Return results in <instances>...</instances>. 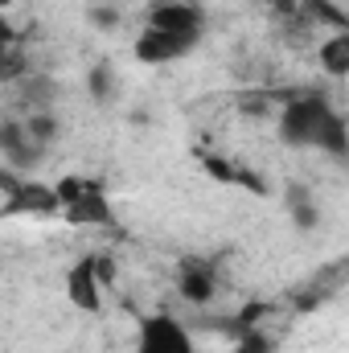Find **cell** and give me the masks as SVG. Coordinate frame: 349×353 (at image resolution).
<instances>
[{
  "label": "cell",
  "instance_id": "1",
  "mask_svg": "<svg viewBox=\"0 0 349 353\" xmlns=\"http://www.w3.org/2000/svg\"><path fill=\"white\" fill-rule=\"evenodd\" d=\"M329 115H333V107L321 94H300L279 111V140L292 148H317Z\"/></svg>",
  "mask_w": 349,
  "mask_h": 353
},
{
  "label": "cell",
  "instance_id": "2",
  "mask_svg": "<svg viewBox=\"0 0 349 353\" xmlns=\"http://www.w3.org/2000/svg\"><path fill=\"white\" fill-rule=\"evenodd\" d=\"M136 353H197L189 329L173 312H148L136 333Z\"/></svg>",
  "mask_w": 349,
  "mask_h": 353
},
{
  "label": "cell",
  "instance_id": "3",
  "mask_svg": "<svg viewBox=\"0 0 349 353\" xmlns=\"http://www.w3.org/2000/svg\"><path fill=\"white\" fill-rule=\"evenodd\" d=\"M148 25L165 29L173 37H185V41H197L201 29H206V12L189 0H161V4L148 8Z\"/></svg>",
  "mask_w": 349,
  "mask_h": 353
},
{
  "label": "cell",
  "instance_id": "4",
  "mask_svg": "<svg viewBox=\"0 0 349 353\" xmlns=\"http://www.w3.org/2000/svg\"><path fill=\"white\" fill-rule=\"evenodd\" d=\"M189 50H193V41L173 37V33H165V29H152V25H144L140 37H136V46H132L136 62H144V66H169L177 58H185Z\"/></svg>",
  "mask_w": 349,
  "mask_h": 353
},
{
  "label": "cell",
  "instance_id": "5",
  "mask_svg": "<svg viewBox=\"0 0 349 353\" xmlns=\"http://www.w3.org/2000/svg\"><path fill=\"white\" fill-rule=\"evenodd\" d=\"M103 283H99V275H94V255H83V259H74L70 271H66V300L79 308V312H99L103 308Z\"/></svg>",
  "mask_w": 349,
  "mask_h": 353
},
{
  "label": "cell",
  "instance_id": "6",
  "mask_svg": "<svg viewBox=\"0 0 349 353\" xmlns=\"http://www.w3.org/2000/svg\"><path fill=\"white\" fill-rule=\"evenodd\" d=\"M0 152H4V161H8V169H33V161L46 152L33 136H29V128H25V119H4L0 123Z\"/></svg>",
  "mask_w": 349,
  "mask_h": 353
},
{
  "label": "cell",
  "instance_id": "7",
  "mask_svg": "<svg viewBox=\"0 0 349 353\" xmlns=\"http://www.w3.org/2000/svg\"><path fill=\"white\" fill-rule=\"evenodd\" d=\"M177 292H181V300H185V304L206 308V304L218 296V275H214V267L185 263L181 271H177Z\"/></svg>",
  "mask_w": 349,
  "mask_h": 353
},
{
  "label": "cell",
  "instance_id": "8",
  "mask_svg": "<svg viewBox=\"0 0 349 353\" xmlns=\"http://www.w3.org/2000/svg\"><path fill=\"white\" fill-rule=\"evenodd\" d=\"M317 66H321V74H329V79H349V29L329 33V37L317 46Z\"/></svg>",
  "mask_w": 349,
  "mask_h": 353
},
{
  "label": "cell",
  "instance_id": "9",
  "mask_svg": "<svg viewBox=\"0 0 349 353\" xmlns=\"http://www.w3.org/2000/svg\"><path fill=\"white\" fill-rule=\"evenodd\" d=\"M66 222H74V226H107L111 222V205H107V197L99 189H90L83 201H74L66 210Z\"/></svg>",
  "mask_w": 349,
  "mask_h": 353
},
{
  "label": "cell",
  "instance_id": "10",
  "mask_svg": "<svg viewBox=\"0 0 349 353\" xmlns=\"http://www.w3.org/2000/svg\"><path fill=\"white\" fill-rule=\"evenodd\" d=\"M288 218H292V226L304 230V234L321 226V210H317V201L308 197V189H292V193H288Z\"/></svg>",
  "mask_w": 349,
  "mask_h": 353
},
{
  "label": "cell",
  "instance_id": "11",
  "mask_svg": "<svg viewBox=\"0 0 349 353\" xmlns=\"http://www.w3.org/2000/svg\"><path fill=\"white\" fill-rule=\"evenodd\" d=\"M317 148H325V152H329V157H337V161H349V123L337 115V111L329 115V123H325V132H321Z\"/></svg>",
  "mask_w": 349,
  "mask_h": 353
},
{
  "label": "cell",
  "instance_id": "12",
  "mask_svg": "<svg viewBox=\"0 0 349 353\" xmlns=\"http://www.w3.org/2000/svg\"><path fill=\"white\" fill-rule=\"evenodd\" d=\"M87 90H90V99H94L99 107L115 103V90H119V79H115V70H111L107 62L90 66V70H87Z\"/></svg>",
  "mask_w": 349,
  "mask_h": 353
},
{
  "label": "cell",
  "instance_id": "13",
  "mask_svg": "<svg viewBox=\"0 0 349 353\" xmlns=\"http://www.w3.org/2000/svg\"><path fill=\"white\" fill-rule=\"evenodd\" d=\"M25 128H29V136H33L41 148H50V144L58 140V132H62L58 119H54V111H29V115H25Z\"/></svg>",
  "mask_w": 349,
  "mask_h": 353
},
{
  "label": "cell",
  "instance_id": "14",
  "mask_svg": "<svg viewBox=\"0 0 349 353\" xmlns=\"http://www.w3.org/2000/svg\"><path fill=\"white\" fill-rule=\"evenodd\" d=\"M54 189H58V197H62V214H66L74 201H83V197H87L94 185L83 181V176H58V181H54Z\"/></svg>",
  "mask_w": 349,
  "mask_h": 353
},
{
  "label": "cell",
  "instance_id": "15",
  "mask_svg": "<svg viewBox=\"0 0 349 353\" xmlns=\"http://www.w3.org/2000/svg\"><path fill=\"white\" fill-rule=\"evenodd\" d=\"M94 275H99V283H103V288H111V283H115V275H119V267H115L111 255H94Z\"/></svg>",
  "mask_w": 349,
  "mask_h": 353
},
{
  "label": "cell",
  "instance_id": "16",
  "mask_svg": "<svg viewBox=\"0 0 349 353\" xmlns=\"http://www.w3.org/2000/svg\"><path fill=\"white\" fill-rule=\"evenodd\" d=\"M90 25L94 29H115L119 25V12L111 4H99V8H90Z\"/></svg>",
  "mask_w": 349,
  "mask_h": 353
},
{
  "label": "cell",
  "instance_id": "17",
  "mask_svg": "<svg viewBox=\"0 0 349 353\" xmlns=\"http://www.w3.org/2000/svg\"><path fill=\"white\" fill-rule=\"evenodd\" d=\"M230 353H267V341H263V337H243Z\"/></svg>",
  "mask_w": 349,
  "mask_h": 353
},
{
  "label": "cell",
  "instance_id": "18",
  "mask_svg": "<svg viewBox=\"0 0 349 353\" xmlns=\"http://www.w3.org/2000/svg\"><path fill=\"white\" fill-rule=\"evenodd\" d=\"M325 4H333V0H325Z\"/></svg>",
  "mask_w": 349,
  "mask_h": 353
}]
</instances>
